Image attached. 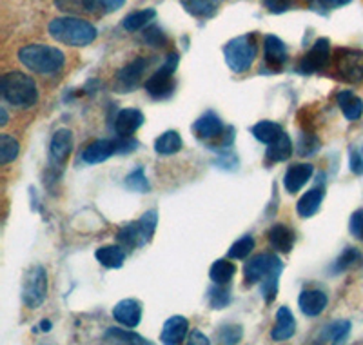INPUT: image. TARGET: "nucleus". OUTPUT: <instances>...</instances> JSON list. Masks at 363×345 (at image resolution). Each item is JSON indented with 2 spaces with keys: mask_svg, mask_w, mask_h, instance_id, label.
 <instances>
[{
  "mask_svg": "<svg viewBox=\"0 0 363 345\" xmlns=\"http://www.w3.org/2000/svg\"><path fill=\"white\" fill-rule=\"evenodd\" d=\"M51 38L69 48H84L96 40V28L79 17H58L48 26Z\"/></svg>",
  "mask_w": 363,
  "mask_h": 345,
  "instance_id": "1",
  "label": "nucleus"
},
{
  "mask_svg": "<svg viewBox=\"0 0 363 345\" xmlns=\"http://www.w3.org/2000/svg\"><path fill=\"white\" fill-rule=\"evenodd\" d=\"M18 60L29 71L38 75H53L62 71L66 66V55L48 44H29L21 48Z\"/></svg>",
  "mask_w": 363,
  "mask_h": 345,
  "instance_id": "2",
  "label": "nucleus"
},
{
  "mask_svg": "<svg viewBox=\"0 0 363 345\" xmlns=\"http://www.w3.org/2000/svg\"><path fill=\"white\" fill-rule=\"evenodd\" d=\"M2 99L13 107L29 109L38 102L37 82L22 71H9L0 80Z\"/></svg>",
  "mask_w": 363,
  "mask_h": 345,
  "instance_id": "3",
  "label": "nucleus"
},
{
  "mask_svg": "<svg viewBox=\"0 0 363 345\" xmlns=\"http://www.w3.org/2000/svg\"><path fill=\"white\" fill-rule=\"evenodd\" d=\"M256 55H258V42L255 33L233 38L223 48V58L233 73H245L251 70Z\"/></svg>",
  "mask_w": 363,
  "mask_h": 345,
  "instance_id": "4",
  "label": "nucleus"
},
{
  "mask_svg": "<svg viewBox=\"0 0 363 345\" xmlns=\"http://www.w3.org/2000/svg\"><path fill=\"white\" fill-rule=\"evenodd\" d=\"M178 53L177 51H171L167 57H165L164 66L158 71H155L151 77L145 80V91L149 95L153 97L155 100H164L169 99L174 91V71L178 67Z\"/></svg>",
  "mask_w": 363,
  "mask_h": 345,
  "instance_id": "5",
  "label": "nucleus"
},
{
  "mask_svg": "<svg viewBox=\"0 0 363 345\" xmlns=\"http://www.w3.org/2000/svg\"><path fill=\"white\" fill-rule=\"evenodd\" d=\"M48 296V271L42 265H33L22 280V302L26 307L38 309Z\"/></svg>",
  "mask_w": 363,
  "mask_h": 345,
  "instance_id": "6",
  "label": "nucleus"
},
{
  "mask_svg": "<svg viewBox=\"0 0 363 345\" xmlns=\"http://www.w3.org/2000/svg\"><path fill=\"white\" fill-rule=\"evenodd\" d=\"M336 73L349 84L363 82V51L342 48L335 53Z\"/></svg>",
  "mask_w": 363,
  "mask_h": 345,
  "instance_id": "7",
  "label": "nucleus"
},
{
  "mask_svg": "<svg viewBox=\"0 0 363 345\" xmlns=\"http://www.w3.org/2000/svg\"><path fill=\"white\" fill-rule=\"evenodd\" d=\"M278 269H284V263L278 258L277 255L272 253H262V255H256L245 263L244 268V284L245 285H255L258 282L269 276L271 273L278 271Z\"/></svg>",
  "mask_w": 363,
  "mask_h": 345,
  "instance_id": "8",
  "label": "nucleus"
},
{
  "mask_svg": "<svg viewBox=\"0 0 363 345\" xmlns=\"http://www.w3.org/2000/svg\"><path fill=\"white\" fill-rule=\"evenodd\" d=\"M330 64V42L329 38H318L309 53L300 60L298 71L303 75L323 71Z\"/></svg>",
  "mask_w": 363,
  "mask_h": 345,
  "instance_id": "9",
  "label": "nucleus"
},
{
  "mask_svg": "<svg viewBox=\"0 0 363 345\" xmlns=\"http://www.w3.org/2000/svg\"><path fill=\"white\" fill-rule=\"evenodd\" d=\"M147 67H149L147 58L144 57L135 58V60L125 64V66L116 73L115 86L118 87L120 91H133L138 84L142 82V78H144V73L147 71Z\"/></svg>",
  "mask_w": 363,
  "mask_h": 345,
  "instance_id": "10",
  "label": "nucleus"
},
{
  "mask_svg": "<svg viewBox=\"0 0 363 345\" xmlns=\"http://www.w3.org/2000/svg\"><path fill=\"white\" fill-rule=\"evenodd\" d=\"M287 45L277 35H267L264 38V60L271 71H280L287 64Z\"/></svg>",
  "mask_w": 363,
  "mask_h": 345,
  "instance_id": "11",
  "label": "nucleus"
},
{
  "mask_svg": "<svg viewBox=\"0 0 363 345\" xmlns=\"http://www.w3.org/2000/svg\"><path fill=\"white\" fill-rule=\"evenodd\" d=\"M113 318L124 327L135 329L142 322V304L135 298H125L120 300L113 307Z\"/></svg>",
  "mask_w": 363,
  "mask_h": 345,
  "instance_id": "12",
  "label": "nucleus"
},
{
  "mask_svg": "<svg viewBox=\"0 0 363 345\" xmlns=\"http://www.w3.org/2000/svg\"><path fill=\"white\" fill-rule=\"evenodd\" d=\"M73 133L69 129H58L51 138L50 144V158L53 164L62 165L64 162L69 158L71 151H73Z\"/></svg>",
  "mask_w": 363,
  "mask_h": 345,
  "instance_id": "13",
  "label": "nucleus"
},
{
  "mask_svg": "<svg viewBox=\"0 0 363 345\" xmlns=\"http://www.w3.org/2000/svg\"><path fill=\"white\" fill-rule=\"evenodd\" d=\"M327 304H329V298L320 289H306V291H301L300 298H298L300 311L311 318L320 317L325 311Z\"/></svg>",
  "mask_w": 363,
  "mask_h": 345,
  "instance_id": "14",
  "label": "nucleus"
},
{
  "mask_svg": "<svg viewBox=\"0 0 363 345\" xmlns=\"http://www.w3.org/2000/svg\"><path fill=\"white\" fill-rule=\"evenodd\" d=\"M116 153V146H115V140H109V138H100L95 140L93 144L87 146L86 149L82 151L80 158H82L84 164H89V165H95V164H102L113 156Z\"/></svg>",
  "mask_w": 363,
  "mask_h": 345,
  "instance_id": "15",
  "label": "nucleus"
},
{
  "mask_svg": "<svg viewBox=\"0 0 363 345\" xmlns=\"http://www.w3.org/2000/svg\"><path fill=\"white\" fill-rule=\"evenodd\" d=\"M189 333V322L186 317H171L169 320L165 322L164 327H162L160 340L167 345H178L187 338Z\"/></svg>",
  "mask_w": 363,
  "mask_h": 345,
  "instance_id": "16",
  "label": "nucleus"
},
{
  "mask_svg": "<svg viewBox=\"0 0 363 345\" xmlns=\"http://www.w3.org/2000/svg\"><path fill=\"white\" fill-rule=\"evenodd\" d=\"M193 133L200 140L216 138L223 133V124L215 111H206L193 124Z\"/></svg>",
  "mask_w": 363,
  "mask_h": 345,
  "instance_id": "17",
  "label": "nucleus"
},
{
  "mask_svg": "<svg viewBox=\"0 0 363 345\" xmlns=\"http://www.w3.org/2000/svg\"><path fill=\"white\" fill-rule=\"evenodd\" d=\"M144 124V115L138 109H122L116 113L115 119V133L116 136H133V133L138 131Z\"/></svg>",
  "mask_w": 363,
  "mask_h": 345,
  "instance_id": "18",
  "label": "nucleus"
},
{
  "mask_svg": "<svg viewBox=\"0 0 363 345\" xmlns=\"http://www.w3.org/2000/svg\"><path fill=\"white\" fill-rule=\"evenodd\" d=\"M313 172H314L313 164H306V162H303V164L291 165V168L285 171V177H284L285 190L289 191L291 195L298 193V191H300L301 187L311 180Z\"/></svg>",
  "mask_w": 363,
  "mask_h": 345,
  "instance_id": "19",
  "label": "nucleus"
},
{
  "mask_svg": "<svg viewBox=\"0 0 363 345\" xmlns=\"http://www.w3.org/2000/svg\"><path fill=\"white\" fill-rule=\"evenodd\" d=\"M269 246L277 253H291L294 247V233L291 227L284 226V224H274L271 229L267 231Z\"/></svg>",
  "mask_w": 363,
  "mask_h": 345,
  "instance_id": "20",
  "label": "nucleus"
},
{
  "mask_svg": "<svg viewBox=\"0 0 363 345\" xmlns=\"http://www.w3.org/2000/svg\"><path fill=\"white\" fill-rule=\"evenodd\" d=\"M294 331H296V320H294V314L291 312L289 307H280L277 314V324L272 327L271 338L274 341H285L294 336Z\"/></svg>",
  "mask_w": 363,
  "mask_h": 345,
  "instance_id": "21",
  "label": "nucleus"
},
{
  "mask_svg": "<svg viewBox=\"0 0 363 345\" xmlns=\"http://www.w3.org/2000/svg\"><path fill=\"white\" fill-rule=\"evenodd\" d=\"M323 198H325V187H313L298 200L296 213L301 218H311L320 211Z\"/></svg>",
  "mask_w": 363,
  "mask_h": 345,
  "instance_id": "22",
  "label": "nucleus"
},
{
  "mask_svg": "<svg viewBox=\"0 0 363 345\" xmlns=\"http://www.w3.org/2000/svg\"><path fill=\"white\" fill-rule=\"evenodd\" d=\"M351 329L352 325L349 320L329 322L318 334V341H323V344H342L351 334Z\"/></svg>",
  "mask_w": 363,
  "mask_h": 345,
  "instance_id": "23",
  "label": "nucleus"
},
{
  "mask_svg": "<svg viewBox=\"0 0 363 345\" xmlns=\"http://www.w3.org/2000/svg\"><path fill=\"white\" fill-rule=\"evenodd\" d=\"M336 102H338V107L342 109L343 116L347 120L356 122V120L362 119L363 100L358 95H354L352 91H340L338 95H336Z\"/></svg>",
  "mask_w": 363,
  "mask_h": 345,
  "instance_id": "24",
  "label": "nucleus"
},
{
  "mask_svg": "<svg viewBox=\"0 0 363 345\" xmlns=\"http://www.w3.org/2000/svg\"><path fill=\"white\" fill-rule=\"evenodd\" d=\"M116 242L118 246L124 247L125 251H133L136 247L145 246L144 233H142V227L138 222L125 224L124 227H120L118 233H116Z\"/></svg>",
  "mask_w": 363,
  "mask_h": 345,
  "instance_id": "25",
  "label": "nucleus"
},
{
  "mask_svg": "<svg viewBox=\"0 0 363 345\" xmlns=\"http://www.w3.org/2000/svg\"><path fill=\"white\" fill-rule=\"evenodd\" d=\"M222 2L223 0H180L184 9L196 18L215 17V13L218 11Z\"/></svg>",
  "mask_w": 363,
  "mask_h": 345,
  "instance_id": "26",
  "label": "nucleus"
},
{
  "mask_svg": "<svg viewBox=\"0 0 363 345\" xmlns=\"http://www.w3.org/2000/svg\"><path fill=\"white\" fill-rule=\"evenodd\" d=\"M99 263L108 269H120L125 262V249L122 246H104L95 253Z\"/></svg>",
  "mask_w": 363,
  "mask_h": 345,
  "instance_id": "27",
  "label": "nucleus"
},
{
  "mask_svg": "<svg viewBox=\"0 0 363 345\" xmlns=\"http://www.w3.org/2000/svg\"><path fill=\"white\" fill-rule=\"evenodd\" d=\"M291 155H293V142H291V136L287 133L280 136L278 140H274L272 144H269L267 153H265V160L269 164H274V162H285L289 160Z\"/></svg>",
  "mask_w": 363,
  "mask_h": 345,
  "instance_id": "28",
  "label": "nucleus"
},
{
  "mask_svg": "<svg viewBox=\"0 0 363 345\" xmlns=\"http://www.w3.org/2000/svg\"><path fill=\"white\" fill-rule=\"evenodd\" d=\"M104 341L108 344H128V345H149L151 341L145 340L140 334L133 333L128 329H120V327H111L106 331L104 334Z\"/></svg>",
  "mask_w": 363,
  "mask_h": 345,
  "instance_id": "29",
  "label": "nucleus"
},
{
  "mask_svg": "<svg viewBox=\"0 0 363 345\" xmlns=\"http://www.w3.org/2000/svg\"><path fill=\"white\" fill-rule=\"evenodd\" d=\"M155 17H157L155 9H138V11H133L129 15H125L124 21H122V28L125 31H129V33H135V31L144 29Z\"/></svg>",
  "mask_w": 363,
  "mask_h": 345,
  "instance_id": "30",
  "label": "nucleus"
},
{
  "mask_svg": "<svg viewBox=\"0 0 363 345\" xmlns=\"http://www.w3.org/2000/svg\"><path fill=\"white\" fill-rule=\"evenodd\" d=\"M182 146H184V142H182L180 133L173 131V129L162 133V135L155 140V151H157L158 155H174V153L180 151Z\"/></svg>",
  "mask_w": 363,
  "mask_h": 345,
  "instance_id": "31",
  "label": "nucleus"
},
{
  "mask_svg": "<svg viewBox=\"0 0 363 345\" xmlns=\"http://www.w3.org/2000/svg\"><path fill=\"white\" fill-rule=\"evenodd\" d=\"M251 133L255 135L256 140H260V142H264V144L269 146L272 144L274 140L280 138L285 131L281 129L280 124L269 122V120H262V122H258L255 128L251 129Z\"/></svg>",
  "mask_w": 363,
  "mask_h": 345,
  "instance_id": "32",
  "label": "nucleus"
},
{
  "mask_svg": "<svg viewBox=\"0 0 363 345\" xmlns=\"http://www.w3.org/2000/svg\"><path fill=\"white\" fill-rule=\"evenodd\" d=\"M236 275V265L229 260H216L209 269L211 280L218 285H227Z\"/></svg>",
  "mask_w": 363,
  "mask_h": 345,
  "instance_id": "33",
  "label": "nucleus"
},
{
  "mask_svg": "<svg viewBox=\"0 0 363 345\" xmlns=\"http://www.w3.org/2000/svg\"><path fill=\"white\" fill-rule=\"evenodd\" d=\"M362 262H363L362 253H359L356 247H347L342 255L335 260L333 268H330V273L340 275V273H345L347 269L354 268V265H358V263H362Z\"/></svg>",
  "mask_w": 363,
  "mask_h": 345,
  "instance_id": "34",
  "label": "nucleus"
},
{
  "mask_svg": "<svg viewBox=\"0 0 363 345\" xmlns=\"http://www.w3.org/2000/svg\"><path fill=\"white\" fill-rule=\"evenodd\" d=\"M21 153V146L15 136L0 135V162L2 164H9L18 156Z\"/></svg>",
  "mask_w": 363,
  "mask_h": 345,
  "instance_id": "35",
  "label": "nucleus"
},
{
  "mask_svg": "<svg viewBox=\"0 0 363 345\" xmlns=\"http://www.w3.org/2000/svg\"><path fill=\"white\" fill-rule=\"evenodd\" d=\"M252 249H255V239H252L251 234H245V236H242V239H238L233 243L227 256L233 260H244L251 255Z\"/></svg>",
  "mask_w": 363,
  "mask_h": 345,
  "instance_id": "36",
  "label": "nucleus"
},
{
  "mask_svg": "<svg viewBox=\"0 0 363 345\" xmlns=\"http://www.w3.org/2000/svg\"><path fill=\"white\" fill-rule=\"evenodd\" d=\"M284 269H278V271L271 273L269 276H265L264 280L260 282V291H262V296H264L265 304H271L274 298H277L278 295V282H280V275Z\"/></svg>",
  "mask_w": 363,
  "mask_h": 345,
  "instance_id": "37",
  "label": "nucleus"
},
{
  "mask_svg": "<svg viewBox=\"0 0 363 345\" xmlns=\"http://www.w3.org/2000/svg\"><path fill=\"white\" fill-rule=\"evenodd\" d=\"M216 334L222 344H238L244 336V329L238 324H223L216 329Z\"/></svg>",
  "mask_w": 363,
  "mask_h": 345,
  "instance_id": "38",
  "label": "nucleus"
},
{
  "mask_svg": "<svg viewBox=\"0 0 363 345\" xmlns=\"http://www.w3.org/2000/svg\"><path fill=\"white\" fill-rule=\"evenodd\" d=\"M125 185L129 190L138 191V193H149L151 191V185H149L147 178H145L144 168H136L135 171L129 172L128 178H125Z\"/></svg>",
  "mask_w": 363,
  "mask_h": 345,
  "instance_id": "39",
  "label": "nucleus"
},
{
  "mask_svg": "<svg viewBox=\"0 0 363 345\" xmlns=\"http://www.w3.org/2000/svg\"><path fill=\"white\" fill-rule=\"evenodd\" d=\"M233 296L229 289H225L223 285L216 284V288H213L209 291V305L213 309H223L231 304Z\"/></svg>",
  "mask_w": 363,
  "mask_h": 345,
  "instance_id": "40",
  "label": "nucleus"
},
{
  "mask_svg": "<svg viewBox=\"0 0 363 345\" xmlns=\"http://www.w3.org/2000/svg\"><path fill=\"white\" fill-rule=\"evenodd\" d=\"M138 224H140L142 227V233H144V239H145V243H149L151 240H153V234L155 231H157V226H158V213L155 209L147 211V213L142 214V218L138 220Z\"/></svg>",
  "mask_w": 363,
  "mask_h": 345,
  "instance_id": "41",
  "label": "nucleus"
},
{
  "mask_svg": "<svg viewBox=\"0 0 363 345\" xmlns=\"http://www.w3.org/2000/svg\"><path fill=\"white\" fill-rule=\"evenodd\" d=\"M142 38H144L145 44L151 45V48H165V45L169 44L167 35H165L164 31H162V28H158V26H151V28L145 29Z\"/></svg>",
  "mask_w": 363,
  "mask_h": 345,
  "instance_id": "42",
  "label": "nucleus"
},
{
  "mask_svg": "<svg viewBox=\"0 0 363 345\" xmlns=\"http://www.w3.org/2000/svg\"><path fill=\"white\" fill-rule=\"evenodd\" d=\"M55 6L62 13L67 15H73V17H79V15H86V9H84V0H55Z\"/></svg>",
  "mask_w": 363,
  "mask_h": 345,
  "instance_id": "43",
  "label": "nucleus"
},
{
  "mask_svg": "<svg viewBox=\"0 0 363 345\" xmlns=\"http://www.w3.org/2000/svg\"><path fill=\"white\" fill-rule=\"evenodd\" d=\"M349 168L358 177L363 175V146L351 148V153H349Z\"/></svg>",
  "mask_w": 363,
  "mask_h": 345,
  "instance_id": "44",
  "label": "nucleus"
},
{
  "mask_svg": "<svg viewBox=\"0 0 363 345\" xmlns=\"http://www.w3.org/2000/svg\"><path fill=\"white\" fill-rule=\"evenodd\" d=\"M294 0H262V4L265 6L269 13L272 15H281V13L289 11Z\"/></svg>",
  "mask_w": 363,
  "mask_h": 345,
  "instance_id": "45",
  "label": "nucleus"
},
{
  "mask_svg": "<svg viewBox=\"0 0 363 345\" xmlns=\"http://www.w3.org/2000/svg\"><path fill=\"white\" fill-rule=\"evenodd\" d=\"M309 2L313 4V8L318 9V11L327 13L330 11V9H338L347 4H351L352 0H309Z\"/></svg>",
  "mask_w": 363,
  "mask_h": 345,
  "instance_id": "46",
  "label": "nucleus"
},
{
  "mask_svg": "<svg viewBox=\"0 0 363 345\" xmlns=\"http://www.w3.org/2000/svg\"><path fill=\"white\" fill-rule=\"evenodd\" d=\"M318 148H320V142H318V140L314 138V136L303 135V133H301V136H300V149H298V153H300L301 156L313 155V153L318 151Z\"/></svg>",
  "mask_w": 363,
  "mask_h": 345,
  "instance_id": "47",
  "label": "nucleus"
},
{
  "mask_svg": "<svg viewBox=\"0 0 363 345\" xmlns=\"http://www.w3.org/2000/svg\"><path fill=\"white\" fill-rule=\"evenodd\" d=\"M84 9H86V15H96V17L108 15L106 0H84Z\"/></svg>",
  "mask_w": 363,
  "mask_h": 345,
  "instance_id": "48",
  "label": "nucleus"
},
{
  "mask_svg": "<svg viewBox=\"0 0 363 345\" xmlns=\"http://www.w3.org/2000/svg\"><path fill=\"white\" fill-rule=\"evenodd\" d=\"M115 146H116V153H118V155H125V153L136 151V148H138V142H136L135 138H131V136H116Z\"/></svg>",
  "mask_w": 363,
  "mask_h": 345,
  "instance_id": "49",
  "label": "nucleus"
},
{
  "mask_svg": "<svg viewBox=\"0 0 363 345\" xmlns=\"http://www.w3.org/2000/svg\"><path fill=\"white\" fill-rule=\"evenodd\" d=\"M349 231L354 234L356 239H363V209L352 213L351 220H349Z\"/></svg>",
  "mask_w": 363,
  "mask_h": 345,
  "instance_id": "50",
  "label": "nucleus"
},
{
  "mask_svg": "<svg viewBox=\"0 0 363 345\" xmlns=\"http://www.w3.org/2000/svg\"><path fill=\"white\" fill-rule=\"evenodd\" d=\"M189 344L191 345H207L209 344V338H207L202 331L194 329V331H191L189 333Z\"/></svg>",
  "mask_w": 363,
  "mask_h": 345,
  "instance_id": "51",
  "label": "nucleus"
},
{
  "mask_svg": "<svg viewBox=\"0 0 363 345\" xmlns=\"http://www.w3.org/2000/svg\"><path fill=\"white\" fill-rule=\"evenodd\" d=\"M125 0H106V6H108V13L118 11L120 8H124Z\"/></svg>",
  "mask_w": 363,
  "mask_h": 345,
  "instance_id": "52",
  "label": "nucleus"
},
{
  "mask_svg": "<svg viewBox=\"0 0 363 345\" xmlns=\"http://www.w3.org/2000/svg\"><path fill=\"white\" fill-rule=\"evenodd\" d=\"M8 111H6V107H2V109H0V128H4L6 124H8Z\"/></svg>",
  "mask_w": 363,
  "mask_h": 345,
  "instance_id": "53",
  "label": "nucleus"
},
{
  "mask_svg": "<svg viewBox=\"0 0 363 345\" xmlns=\"http://www.w3.org/2000/svg\"><path fill=\"white\" fill-rule=\"evenodd\" d=\"M40 327H42V331H50V329H51V324H50V320H42Z\"/></svg>",
  "mask_w": 363,
  "mask_h": 345,
  "instance_id": "54",
  "label": "nucleus"
}]
</instances>
